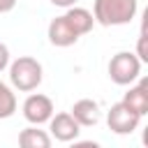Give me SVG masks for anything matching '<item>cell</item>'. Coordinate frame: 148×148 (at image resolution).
<instances>
[{"instance_id":"cell-12","label":"cell","mask_w":148,"mask_h":148,"mask_svg":"<svg viewBox=\"0 0 148 148\" xmlns=\"http://www.w3.org/2000/svg\"><path fill=\"white\" fill-rule=\"evenodd\" d=\"M14 113H16V95L5 81H0V120L12 118Z\"/></svg>"},{"instance_id":"cell-4","label":"cell","mask_w":148,"mask_h":148,"mask_svg":"<svg viewBox=\"0 0 148 148\" xmlns=\"http://www.w3.org/2000/svg\"><path fill=\"white\" fill-rule=\"evenodd\" d=\"M141 123V116L136 111H132L123 99L111 104V109L106 111V125L113 134L118 136H125V134H132Z\"/></svg>"},{"instance_id":"cell-11","label":"cell","mask_w":148,"mask_h":148,"mask_svg":"<svg viewBox=\"0 0 148 148\" xmlns=\"http://www.w3.org/2000/svg\"><path fill=\"white\" fill-rule=\"evenodd\" d=\"M53 143L51 134L46 130H39V125H30L18 132V146L21 148H49Z\"/></svg>"},{"instance_id":"cell-9","label":"cell","mask_w":148,"mask_h":148,"mask_svg":"<svg viewBox=\"0 0 148 148\" xmlns=\"http://www.w3.org/2000/svg\"><path fill=\"white\" fill-rule=\"evenodd\" d=\"M65 18H67V21H69V25L79 32V37L88 35V32L92 30V25H95L92 12H88L86 7H76V5H72V7H67V9H65Z\"/></svg>"},{"instance_id":"cell-10","label":"cell","mask_w":148,"mask_h":148,"mask_svg":"<svg viewBox=\"0 0 148 148\" xmlns=\"http://www.w3.org/2000/svg\"><path fill=\"white\" fill-rule=\"evenodd\" d=\"M123 102L143 118V116L148 113V86H146V81H141V83H136V86L130 83V90L123 95Z\"/></svg>"},{"instance_id":"cell-3","label":"cell","mask_w":148,"mask_h":148,"mask_svg":"<svg viewBox=\"0 0 148 148\" xmlns=\"http://www.w3.org/2000/svg\"><path fill=\"white\" fill-rule=\"evenodd\" d=\"M141 60L136 58V53L132 51H118L111 60H109V79L116 86H130L141 76Z\"/></svg>"},{"instance_id":"cell-16","label":"cell","mask_w":148,"mask_h":148,"mask_svg":"<svg viewBox=\"0 0 148 148\" xmlns=\"http://www.w3.org/2000/svg\"><path fill=\"white\" fill-rule=\"evenodd\" d=\"M79 0H51V5L53 7H62V9H67V7H72V5H76Z\"/></svg>"},{"instance_id":"cell-15","label":"cell","mask_w":148,"mask_h":148,"mask_svg":"<svg viewBox=\"0 0 148 148\" xmlns=\"http://www.w3.org/2000/svg\"><path fill=\"white\" fill-rule=\"evenodd\" d=\"M16 2H18V0H0V14L12 12V9L16 7Z\"/></svg>"},{"instance_id":"cell-7","label":"cell","mask_w":148,"mask_h":148,"mask_svg":"<svg viewBox=\"0 0 148 148\" xmlns=\"http://www.w3.org/2000/svg\"><path fill=\"white\" fill-rule=\"evenodd\" d=\"M46 35H49V42H51L53 46H58V49H67V46H74V44L79 42V32L69 25V21L65 18V14L56 16V18L49 23Z\"/></svg>"},{"instance_id":"cell-2","label":"cell","mask_w":148,"mask_h":148,"mask_svg":"<svg viewBox=\"0 0 148 148\" xmlns=\"http://www.w3.org/2000/svg\"><path fill=\"white\" fill-rule=\"evenodd\" d=\"M9 83L21 92H32L42 86L44 67L32 56H18L16 60H9Z\"/></svg>"},{"instance_id":"cell-13","label":"cell","mask_w":148,"mask_h":148,"mask_svg":"<svg viewBox=\"0 0 148 148\" xmlns=\"http://www.w3.org/2000/svg\"><path fill=\"white\" fill-rule=\"evenodd\" d=\"M136 58L141 62H148V51H146V30L141 28V35H139V42H136Z\"/></svg>"},{"instance_id":"cell-6","label":"cell","mask_w":148,"mask_h":148,"mask_svg":"<svg viewBox=\"0 0 148 148\" xmlns=\"http://www.w3.org/2000/svg\"><path fill=\"white\" fill-rule=\"evenodd\" d=\"M49 130H51V139L69 143V141H76L81 125L74 120V116L69 111H62V113H53L49 118Z\"/></svg>"},{"instance_id":"cell-14","label":"cell","mask_w":148,"mask_h":148,"mask_svg":"<svg viewBox=\"0 0 148 148\" xmlns=\"http://www.w3.org/2000/svg\"><path fill=\"white\" fill-rule=\"evenodd\" d=\"M9 60H12L9 49H7V44H5V42H0V72H5V69L9 67Z\"/></svg>"},{"instance_id":"cell-8","label":"cell","mask_w":148,"mask_h":148,"mask_svg":"<svg viewBox=\"0 0 148 148\" xmlns=\"http://www.w3.org/2000/svg\"><path fill=\"white\" fill-rule=\"evenodd\" d=\"M69 113L74 116V120L81 125V127H92L99 123L102 118V111H99V104L90 97H83V99H76L69 109Z\"/></svg>"},{"instance_id":"cell-5","label":"cell","mask_w":148,"mask_h":148,"mask_svg":"<svg viewBox=\"0 0 148 148\" xmlns=\"http://www.w3.org/2000/svg\"><path fill=\"white\" fill-rule=\"evenodd\" d=\"M23 118L30 123V125H44L49 123V118L53 116V99L49 95H42V92H32L25 97L23 106Z\"/></svg>"},{"instance_id":"cell-1","label":"cell","mask_w":148,"mask_h":148,"mask_svg":"<svg viewBox=\"0 0 148 148\" xmlns=\"http://www.w3.org/2000/svg\"><path fill=\"white\" fill-rule=\"evenodd\" d=\"M136 12H139V0H95L92 2V18L104 28L127 25L134 21Z\"/></svg>"}]
</instances>
